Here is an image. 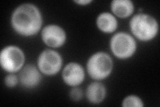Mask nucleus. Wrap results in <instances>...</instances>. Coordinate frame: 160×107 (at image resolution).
<instances>
[{"instance_id":"f257e3e1","label":"nucleus","mask_w":160,"mask_h":107,"mask_svg":"<svg viewBox=\"0 0 160 107\" xmlns=\"http://www.w3.org/2000/svg\"><path fill=\"white\" fill-rule=\"evenodd\" d=\"M12 25L18 34L23 36L36 34L42 25V16L39 9L32 3H23L14 10Z\"/></svg>"},{"instance_id":"f03ea898","label":"nucleus","mask_w":160,"mask_h":107,"mask_svg":"<svg viewBox=\"0 0 160 107\" xmlns=\"http://www.w3.org/2000/svg\"><path fill=\"white\" fill-rule=\"evenodd\" d=\"M133 34L141 41L147 42L153 39L158 32V24L153 16L146 13L135 15L129 23Z\"/></svg>"},{"instance_id":"7ed1b4c3","label":"nucleus","mask_w":160,"mask_h":107,"mask_svg":"<svg viewBox=\"0 0 160 107\" xmlns=\"http://www.w3.org/2000/svg\"><path fill=\"white\" fill-rule=\"evenodd\" d=\"M87 70L92 78L96 80L105 79L113 70L112 59L107 53L97 52L88 60Z\"/></svg>"},{"instance_id":"20e7f679","label":"nucleus","mask_w":160,"mask_h":107,"mask_svg":"<svg viewBox=\"0 0 160 107\" xmlns=\"http://www.w3.org/2000/svg\"><path fill=\"white\" fill-rule=\"evenodd\" d=\"M110 48L117 58L126 59L134 54L136 50V43L132 35L125 32H119L112 38Z\"/></svg>"},{"instance_id":"39448f33","label":"nucleus","mask_w":160,"mask_h":107,"mask_svg":"<svg viewBox=\"0 0 160 107\" xmlns=\"http://www.w3.org/2000/svg\"><path fill=\"white\" fill-rule=\"evenodd\" d=\"M25 62L23 51L16 45H8L0 54V63L3 70L8 72H16L21 70Z\"/></svg>"},{"instance_id":"423d86ee","label":"nucleus","mask_w":160,"mask_h":107,"mask_svg":"<svg viewBox=\"0 0 160 107\" xmlns=\"http://www.w3.org/2000/svg\"><path fill=\"white\" fill-rule=\"evenodd\" d=\"M38 65L40 72L45 75H55L62 68V58L56 51L45 50L39 55Z\"/></svg>"},{"instance_id":"0eeeda50","label":"nucleus","mask_w":160,"mask_h":107,"mask_svg":"<svg viewBox=\"0 0 160 107\" xmlns=\"http://www.w3.org/2000/svg\"><path fill=\"white\" fill-rule=\"evenodd\" d=\"M42 38L43 42L49 47L59 48L66 42V34L62 27L58 25L50 24L43 29Z\"/></svg>"},{"instance_id":"6e6552de","label":"nucleus","mask_w":160,"mask_h":107,"mask_svg":"<svg viewBox=\"0 0 160 107\" xmlns=\"http://www.w3.org/2000/svg\"><path fill=\"white\" fill-rule=\"evenodd\" d=\"M62 78L66 84L75 87L82 84L83 81L85 78L84 69L79 64L69 63L63 70Z\"/></svg>"},{"instance_id":"1a4fd4ad","label":"nucleus","mask_w":160,"mask_h":107,"mask_svg":"<svg viewBox=\"0 0 160 107\" xmlns=\"http://www.w3.org/2000/svg\"><path fill=\"white\" fill-rule=\"evenodd\" d=\"M19 80L24 87L32 88L41 82L42 75L36 66L33 64H28L25 66L20 72Z\"/></svg>"},{"instance_id":"9d476101","label":"nucleus","mask_w":160,"mask_h":107,"mask_svg":"<svg viewBox=\"0 0 160 107\" xmlns=\"http://www.w3.org/2000/svg\"><path fill=\"white\" fill-rule=\"evenodd\" d=\"M96 24L102 32L110 34L115 32L118 28V21L113 14L108 12L100 13L98 16Z\"/></svg>"},{"instance_id":"9b49d317","label":"nucleus","mask_w":160,"mask_h":107,"mask_svg":"<svg viewBox=\"0 0 160 107\" xmlns=\"http://www.w3.org/2000/svg\"><path fill=\"white\" fill-rule=\"evenodd\" d=\"M106 95V89L101 83L94 82L90 84L87 88L86 96L92 104H99L104 100Z\"/></svg>"},{"instance_id":"f8f14e48","label":"nucleus","mask_w":160,"mask_h":107,"mask_svg":"<svg viewBox=\"0 0 160 107\" xmlns=\"http://www.w3.org/2000/svg\"><path fill=\"white\" fill-rule=\"evenodd\" d=\"M111 9L116 16L126 18L133 13L134 6L130 0H113L111 3Z\"/></svg>"},{"instance_id":"ddd939ff","label":"nucleus","mask_w":160,"mask_h":107,"mask_svg":"<svg viewBox=\"0 0 160 107\" xmlns=\"http://www.w3.org/2000/svg\"><path fill=\"white\" fill-rule=\"evenodd\" d=\"M143 103L142 99L139 96L136 95H130L128 96L127 97L124 99L122 103L123 106H137L142 107L143 106Z\"/></svg>"},{"instance_id":"4468645a","label":"nucleus","mask_w":160,"mask_h":107,"mask_svg":"<svg viewBox=\"0 0 160 107\" xmlns=\"http://www.w3.org/2000/svg\"><path fill=\"white\" fill-rule=\"evenodd\" d=\"M19 81V78L16 75L13 74H10L6 76L5 78V84L9 88H13L16 86Z\"/></svg>"},{"instance_id":"2eb2a0df","label":"nucleus","mask_w":160,"mask_h":107,"mask_svg":"<svg viewBox=\"0 0 160 107\" xmlns=\"http://www.w3.org/2000/svg\"><path fill=\"white\" fill-rule=\"evenodd\" d=\"M69 96L73 101H79L82 98L83 92L82 89H80L79 88H78L76 86H75V87L70 91Z\"/></svg>"},{"instance_id":"dca6fc26","label":"nucleus","mask_w":160,"mask_h":107,"mask_svg":"<svg viewBox=\"0 0 160 107\" xmlns=\"http://www.w3.org/2000/svg\"><path fill=\"white\" fill-rule=\"evenodd\" d=\"M75 3H76L79 5H82V6H86V5L92 3V0H78V1H74Z\"/></svg>"}]
</instances>
